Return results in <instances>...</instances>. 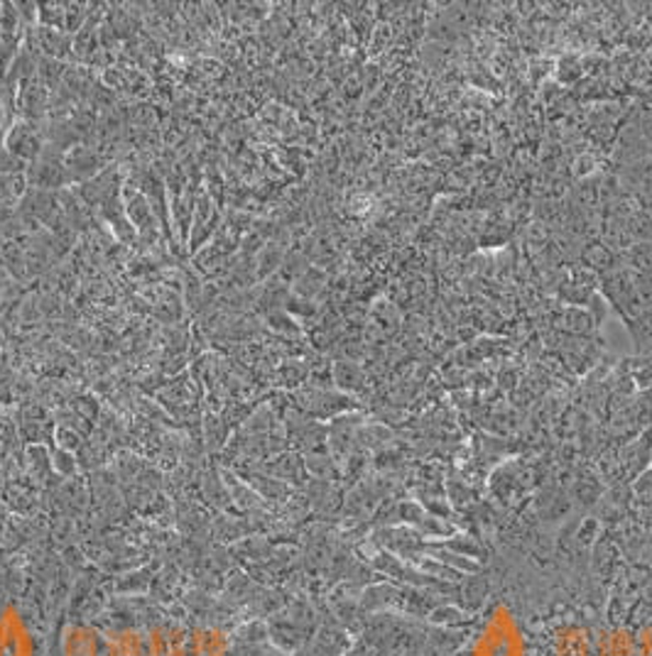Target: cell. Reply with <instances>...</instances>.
Wrapping results in <instances>:
<instances>
[{
    "label": "cell",
    "mask_w": 652,
    "mask_h": 656,
    "mask_svg": "<svg viewBox=\"0 0 652 656\" xmlns=\"http://www.w3.org/2000/svg\"><path fill=\"white\" fill-rule=\"evenodd\" d=\"M27 184L40 192H49V189H61L71 184V174L67 169V155L57 150V147L47 145L35 162L27 165L25 172Z\"/></svg>",
    "instance_id": "6da1fadb"
},
{
    "label": "cell",
    "mask_w": 652,
    "mask_h": 656,
    "mask_svg": "<svg viewBox=\"0 0 652 656\" xmlns=\"http://www.w3.org/2000/svg\"><path fill=\"white\" fill-rule=\"evenodd\" d=\"M564 328L574 336H588L596 328V319L592 314H586L582 309H566L564 312Z\"/></svg>",
    "instance_id": "5b68a950"
},
{
    "label": "cell",
    "mask_w": 652,
    "mask_h": 656,
    "mask_svg": "<svg viewBox=\"0 0 652 656\" xmlns=\"http://www.w3.org/2000/svg\"><path fill=\"white\" fill-rule=\"evenodd\" d=\"M3 147L10 155L18 157L20 162H25V165L35 162L47 147L45 128H40V123H30V121L18 118L5 133Z\"/></svg>",
    "instance_id": "7a4b0ae2"
},
{
    "label": "cell",
    "mask_w": 652,
    "mask_h": 656,
    "mask_svg": "<svg viewBox=\"0 0 652 656\" xmlns=\"http://www.w3.org/2000/svg\"><path fill=\"white\" fill-rule=\"evenodd\" d=\"M216 220H218V216H216V211L212 206V199L204 196L202 201H199V206L194 208V218H192V226H194V230H192V250L202 248V246H199V242L212 236L214 228H216Z\"/></svg>",
    "instance_id": "277c9868"
},
{
    "label": "cell",
    "mask_w": 652,
    "mask_h": 656,
    "mask_svg": "<svg viewBox=\"0 0 652 656\" xmlns=\"http://www.w3.org/2000/svg\"><path fill=\"white\" fill-rule=\"evenodd\" d=\"M49 109H52V91L37 77L20 83L15 97V111L20 113V121L42 123Z\"/></svg>",
    "instance_id": "3957f363"
},
{
    "label": "cell",
    "mask_w": 652,
    "mask_h": 656,
    "mask_svg": "<svg viewBox=\"0 0 652 656\" xmlns=\"http://www.w3.org/2000/svg\"><path fill=\"white\" fill-rule=\"evenodd\" d=\"M636 490H638V493H648V490H652V471L643 475V483H638V488H636Z\"/></svg>",
    "instance_id": "8992f818"
}]
</instances>
